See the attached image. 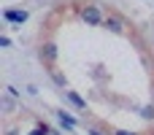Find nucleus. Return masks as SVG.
Wrapping results in <instances>:
<instances>
[{
    "label": "nucleus",
    "mask_w": 154,
    "mask_h": 135,
    "mask_svg": "<svg viewBox=\"0 0 154 135\" xmlns=\"http://www.w3.org/2000/svg\"><path fill=\"white\" fill-rule=\"evenodd\" d=\"M89 135H103V133H97V130H92V133H89Z\"/></svg>",
    "instance_id": "10"
},
{
    "label": "nucleus",
    "mask_w": 154,
    "mask_h": 135,
    "mask_svg": "<svg viewBox=\"0 0 154 135\" xmlns=\"http://www.w3.org/2000/svg\"><path fill=\"white\" fill-rule=\"evenodd\" d=\"M108 30H114V32H122V22L119 19H114V16H106V22H103Z\"/></svg>",
    "instance_id": "4"
},
{
    "label": "nucleus",
    "mask_w": 154,
    "mask_h": 135,
    "mask_svg": "<svg viewBox=\"0 0 154 135\" xmlns=\"http://www.w3.org/2000/svg\"><path fill=\"white\" fill-rule=\"evenodd\" d=\"M3 16H5V22H11V24H24V22H27V11H14V8H8Z\"/></svg>",
    "instance_id": "2"
},
{
    "label": "nucleus",
    "mask_w": 154,
    "mask_h": 135,
    "mask_svg": "<svg viewBox=\"0 0 154 135\" xmlns=\"http://www.w3.org/2000/svg\"><path fill=\"white\" fill-rule=\"evenodd\" d=\"M46 133H49L46 127H35V130H32V133H30V135H46Z\"/></svg>",
    "instance_id": "8"
},
{
    "label": "nucleus",
    "mask_w": 154,
    "mask_h": 135,
    "mask_svg": "<svg viewBox=\"0 0 154 135\" xmlns=\"http://www.w3.org/2000/svg\"><path fill=\"white\" fill-rule=\"evenodd\" d=\"M81 16H84V22H87V24H103V22H106L97 5H87V8L81 11Z\"/></svg>",
    "instance_id": "1"
},
{
    "label": "nucleus",
    "mask_w": 154,
    "mask_h": 135,
    "mask_svg": "<svg viewBox=\"0 0 154 135\" xmlns=\"http://www.w3.org/2000/svg\"><path fill=\"white\" fill-rule=\"evenodd\" d=\"M141 116L152 122V119H154V106H143V108H141Z\"/></svg>",
    "instance_id": "6"
},
{
    "label": "nucleus",
    "mask_w": 154,
    "mask_h": 135,
    "mask_svg": "<svg viewBox=\"0 0 154 135\" xmlns=\"http://www.w3.org/2000/svg\"><path fill=\"white\" fill-rule=\"evenodd\" d=\"M41 60L54 62V60H57V46H54V43H46V46L41 49Z\"/></svg>",
    "instance_id": "3"
},
{
    "label": "nucleus",
    "mask_w": 154,
    "mask_h": 135,
    "mask_svg": "<svg viewBox=\"0 0 154 135\" xmlns=\"http://www.w3.org/2000/svg\"><path fill=\"white\" fill-rule=\"evenodd\" d=\"M57 116H60V122H62L65 127H76V122H73L70 116H65V114H57Z\"/></svg>",
    "instance_id": "7"
},
{
    "label": "nucleus",
    "mask_w": 154,
    "mask_h": 135,
    "mask_svg": "<svg viewBox=\"0 0 154 135\" xmlns=\"http://www.w3.org/2000/svg\"><path fill=\"white\" fill-rule=\"evenodd\" d=\"M65 97H68V100H70L73 106H79V108H84V106H87V103H84V100H81V97H79L76 92H65Z\"/></svg>",
    "instance_id": "5"
},
{
    "label": "nucleus",
    "mask_w": 154,
    "mask_h": 135,
    "mask_svg": "<svg viewBox=\"0 0 154 135\" xmlns=\"http://www.w3.org/2000/svg\"><path fill=\"white\" fill-rule=\"evenodd\" d=\"M116 135H135V133H127V130H119Z\"/></svg>",
    "instance_id": "9"
}]
</instances>
